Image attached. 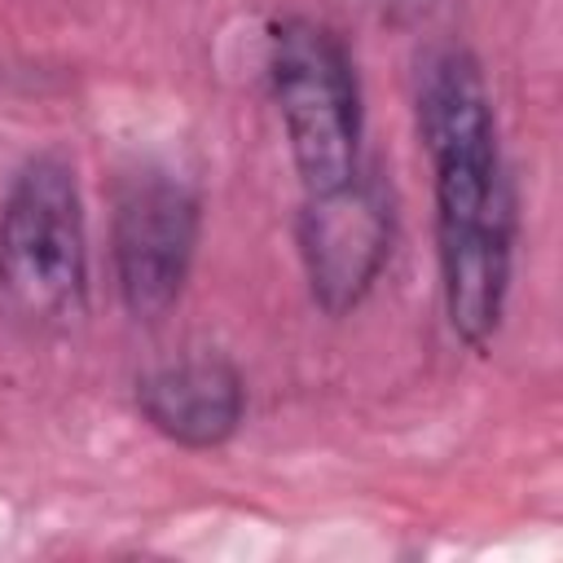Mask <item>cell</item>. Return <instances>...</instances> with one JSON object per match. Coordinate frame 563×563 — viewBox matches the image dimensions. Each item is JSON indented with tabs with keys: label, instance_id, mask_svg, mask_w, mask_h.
I'll list each match as a JSON object with an SVG mask.
<instances>
[{
	"label": "cell",
	"instance_id": "obj_1",
	"mask_svg": "<svg viewBox=\"0 0 563 563\" xmlns=\"http://www.w3.org/2000/svg\"><path fill=\"white\" fill-rule=\"evenodd\" d=\"M418 132L431 158L444 312L471 352L501 330L515 264V189L479 62L449 44L422 62Z\"/></svg>",
	"mask_w": 563,
	"mask_h": 563
},
{
	"label": "cell",
	"instance_id": "obj_2",
	"mask_svg": "<svg viewBox=\"0 0 563 563\" xmlns=\"http://www.w3.org/2000/svg\"><path fill=\"white\" fill-rule=\"evenodd\" d=\"M88 308V233L75 172L62 154L18 167L0 202V325L57 339Z\"/></svg>",
	"mask_w": 563,
	"mask_h": 563
},
{
	"label": "cell",
	"instance_id": "obj_3",
	"mask_svg": "<svg viewBox=\"0 0 563 563\" xmlns=\"http://www.w3.org/2000/svg\"><path fill=\"white\" fill-rule=\"evenodd\" d=\"M268 79L303 198L347 185L361 172V84L343 35L303 13L273 22Z\"/></svg>",
	"mask_w": 563,
	"mask_h": 563
},
{
	"label": "cell",
	"instance_id": "obj_4",
	"mask_svg": "<svg viewBox=\"0 0 563 563\" xmlns=\"http://www.w3.org/2000/svg\"><path fill=\"white\" fill-rule=\"evenodd\" d=\"M198 229L202 207L180 176L141 172L119 189L110 255L119 299L136 321H163L176 308L198 251Z\"/></svg>",
	"mask_w": 563,
	"mask_h": 563
},
{
	"label": "cell",
	"instance_id": "obj_5",
	"mask_svg": "<svg viewBox=\"0 0 563 563\" xmlns=\"http://www.w3.org/2000/svg\"><path fill=\"white\" fill-rule=\"evenodd\" d=\"M396 211L383 180L356 172L330 194H308L299 216V255L312 299L330 317H347L383 277L391 260Z\"/></svg>",
	"mask_w": 563,
	"mask_h": 563
},
{
	"label": "cell",
	"instance_id": "obj_6",
	"mask_svg": "<svg viewBox=\"0 0 563 563\" xmlns=\"http://www.w3.org/2000/svg\"><path fill=\"white\" fill-rule=\"evenodd\" d=\"M136 409L180 449H220L242 427L246 383L233 361L198 352L136 378Z\"/></svg>",
	"mask_w": 563,
	"mask_h": 563
}]
</instances>
